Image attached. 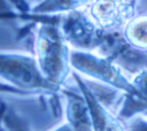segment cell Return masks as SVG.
Masks as SVG:
<instances>
[{
  "label": "cell",
  "mask_w": 147,
  "mask_h": 131,
  "mask_svg": "<svg viewBox=\"0 0 147 131\" xmlns=\"http://www.w3.org/2000/svg\"><path fill=\"white\" fill-rule=\"evenodd\" d=\"M132 85L140 94L142 100L147 103V70H142L132 79Z\"/></svg>",
  "instance_id": "cell-9"
},
{
  "label": "cell",
  "mask_w": 147,
  "mask_h": 131,
  "mask_svg": "<svg viewBox=\"0 0 147 131\" xmlns=\"http://www.w3.org/2000/svg\"><path fill=\"white\" fill-rule=\"evenodd\" d=\"M93 0H44L34 6L32 11L37 14L72 13L90 5Z\"/></svg>",
  "instance_id": "cell-8"
},
{
  "label": "cell",
  "mask_w": 147,
  "mask_h": 131,
  "mask_svg": "<svg viewBox=\"0 0 147 131\" xmlns=\"http://www.w3.org/2000/svg\"><path fill=\"white\" fill-rule=\"evenodd\" d=\"M6 105L0 101V131H8L5 125V116H6Z\"/></svg>",
  "instance_id": "cell-11"
},
{
  "label": "cell",
  "mask_w": 147,
  "mask_h": 131,
  "mask_svg": "<svg viewBox=\"0 0 147 131\" xmlns=\"http://www.w3.org/2000/svg\"><path fill=\"white\" fill-rule=\"evenodd\" d=\"M127 131H147V120L145 118H134L132 120V122H130L127 129Z\"/></svg>",
  "instance_id": "cell-10"
},
{
  "label": "cell",
  "mask_w": 147,
  "mask_h": 131,
  "mask_svg": "<svg viewBox=\"0 0 147 131\" xmlns=\"http://www.w3.org/2000/svg\"><path fill=\"white\" fill-rule=\"evenodd\" d=\"M129 0H93L88 5L87 16L93 24L103 30L124 25L130 20Z\"/></svg>",
  "instance_id": "cell-5"
},
{
  "label": "cell",
  "mask_w": 147,
  "mask_h": 131,
  "mask_svg": "<svg viewBox=\"0 0 147 131\" xmlns=\"http://www.w3.org/2000/svg\"><path fill=\"white\" fill-rule=\"evenodd\" d=\"M71 76L76 82L80 95L87 105L92 131H127L122 121L108 109V107L102 102V100H100L96 93L88 86L84 77L76 72H72Z\"/></svg>",
  "instance_id": "cell-4"
},
{
  "label": "cell",
  "mask_w": 147,
  "mask_h": 131,
  "mask_svg": "<svg viewBox=\"0 0 147 131\" xmlns=\"http://www.w3.org/2000/svg\"><path fill=\"white\" fill-rule=\"evenodd\" d=\"M124 38L136 49H147V15L130 18L124 24Z\"/></svg>",
  "instance_id": "cell-7"
},
{
  "label": "cell",
  "mask_w": 147,
  "mask_h": 131,
  "mask_svg": "<svg viewBox=\"0 0 147 131\" xmlns=\"http://www.w3.org/2000/svg\"><path fill=\"white\" fill-rule=\"evenodd\" d=\"M65 121L75 131H92L91 117L87 105L79 94L65 93Z\"/></svg>",
  "instance_id": "cell-6"
},
{
  "label": "cell",
  "mask_w": 147,
  "mask_h": 131,
  "mask_svg": "<svg viewBox=\"0 0 147 131\" xmlns=\"http://www.w3.org/2000/svg\"><path fill=\"white\" fill-rule=\"evenodd\" d=\"M71 49L61 29L52 24L38 26L34 40V57L45 78L62 90L72 74Z\"/></svg>",
  "instance_id": "cell-1"
},
{
  "label": "cell",
  "mask_w": 147,
  "mask_h": 131,
  "mask_svg": "<svg viewBox=\"0 0 147 131\" xmlns=\"http://www.w3.org/2000/svg\"><path fill=\"white\" fill-rule=\"evenodd\" d=\"M10 7L7 2V0H0V13H9Z\"/></svg>",
  "instance_id": "cell-13"
},
{
  "label": "cell",
  "mask_w": 147,
  "mask_h": 131,
  "mask_svg": "<svg viewBox=\"0 0 147 131\" xmlns=\"http://www.w3.org/2000/svg\"><path fill=\"white\" fill-rule=\"evenodd\" d=\"M70 66L72 72H76L82 77L94 79L121 91L126 95L142 100L132 83L122 72L121 68L106 56L98 55L91 51L72 48L70 54Z\"/></svg>",
  "instance_id": "cell-3"
},
{
  "label": "cell",
  "mask_w": 147,
  "mask_h": 131,
  "mask_svg": "<svg viewBox=\"0 0 147 131\" xmlns=\"http://www.w3.org/2000/svg\"><path fill=\"white\" fill-rule=\"evenodd\" d=\"M0 79L24 93L55 94L61 91L45 78L36 57L24 53L0 51Z\"/></svg>",
  "instance_id": "cell-2"
},
{
  "label": "cell",
  "mask_w": 147,
  "mask_h": 131,
  "mask_svg": "<svg viewBox=\"0 0 147 131\" xmlns=\"http://www.w3.org/2000/svg\"><path fill=\"white\" fill-rule=\"evenodd\" d=\"M51 131H75L67 122H63L62 124H60L59 126H56V128H54L53 130H51Z\"/></svg>",
  "instance_id": "cell-12"
}]
</instances>
